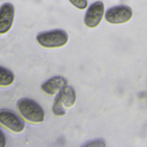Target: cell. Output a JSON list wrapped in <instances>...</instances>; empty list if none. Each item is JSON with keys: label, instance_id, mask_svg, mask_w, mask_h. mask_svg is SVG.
I'll list each match as a JSON object with an SVG mask.
<instances>
[{"label": "cell", "instance_id": "obj_13", "mask_svg": "<svg viewBox=\"0 0 147 147\" xmlns=\"http://www.w3.org/2000/svg\"><path fill=\"white\" fill-rule=\"evenodd\" d=\"M7 140L4 132L0 128V147H5L6 146Z\"/></svg>", "mask_w": 147, "mask_h": 147}, {"label": "cell", "instance_id": "obj_5", "mask_svg": "<svg viewBox=\"0 0 147 147\" xmlns=\"http://www.w3.org/2000/svg\"><path fill=\"white\" fill-rule=\"evenodd\" d=\"M105 14V4L101 1L94 2L90 5L84 17V23L90 28L96 27L101 22Z\"/></svg>", "mask_w": 147, "mask_h": 147}, {"label": "cell", "instance_id": "obj_6", "mask_svg": "<svg viewBox=\"0 0 147 147\" xmlns=\"http://www.w3.org/2000/svg\"><path fill=\"white\" fill-rule=\"evenodd\" d=\"M15 17V7L10 2L0 6V34L7 33L11 28Z\"/></svg>", "mask_w": 147, "mask_h": 147}, {"label": "cell", "instance_id": "obj_3", "mask_svg": "<svg viewBox=\"0 0 147 147\" xmlns=\"http://www.w3.org/2000/svg\"><path fill=\"white\" fill-rule=\"evenodd\" d=\"M133 16L130 7L121 5L111 7L106 11L105 17L107 22L111 24H121L128 22Z\"/></svg>", "mask_w": 147, "mask_h": 147}, {"label": "cell", "instance_id": "obj_2", "mask_svg": "<svg viewBox=\"0 0 147 147\" xmlns=\"http://www.w3.org/2000/svg\"><path fill=\"white\" fill-rule=\"evenodd\" d=\"M67 32L61 29H55L42 32L36 36L37 43L47 48H57L64 47L68 41Z\"/></svg>", "mask_w": 147, "mask_h": 147}, {"label": "cell", "instance_id": "obj_12", "mask_svg": "<svg viewBox=\"0 0 147 147\" xmlns=\"http://www.w3.org/2000/svg\"><path fill=\"white\" fill-rule=\"evenodd\" d=\"M84 146H105L106 144L102 140H94L87 142Z\"/></svg>", "mask_w": 147, "mask_h": 147}, {"label": "cell", "instance_id": "obj_9", "mask_svg": "<svg viewBox=\"0 0 147 147\" xmlns=\"http://www.w3.org/2000/svg\"><path fill=\"white\" fill-rule=\"evenodd\" d=\"M14 79V75L11 70L0 66V86H9L13 83Z\"/></svg>", "mask_w": 147, "mask_h": 147}, {"label": "cell", "instance_id": "obj_8", "mask_svg": "<svg viewBox=\"0 0 147 147\" xmlns=\"http://www.w3.org/2000/svg\"><path fill=\"white\" fill-rule=\"evenodd\" d=\"M58 94L65 107L70 108L75 105L76 99V95L72 87L67 84Z\"/></svg>", "mask_w": 147, "mask_h": 147}, {"label": "cell", "instance_id": "obj_1", "mask_svg": "<svg viewBox=\"0 0 147 147\" xmlns=\"http://www.w3.org/2000/svg\"><path fill=\"white\" fill-rule=\"evenodd\" d=\"M17 107L21 115L29 122L39 123L44 121V109L32 99L28 98L20 99L17 102Z\"/></svg>", "mask_w": 147, "mask_h": 147}, {"label": "cell", "instance_id": "obj_4", "mask_svg": "<svg viewBox=\"0 0 147 147\" xmlns=\"http://www.w3.org/2000/svg\"><path fill=\"white\" fill-rule=\"evenodd\" d=\"M0 123L9 130L14 133H21L25 127L22 118L13 111L7 109H0Z\"/></svg>", "mask_w": 147, "mask_h": 147}, {"label": "cell", "instance_id": "obj_11", "mask_svg": "<svg viewBox=\"0 0 147 147\" xmlns=\"http://www.w3.org/2000/svg\"><path fill=\"white\" fill-rule=\"evenodd\" d=\"M69 1L71 5L79 10H84L88 6L87 0H69Z\"/></svg>", "mask_w": 147, "mask_h": 147}, {"label": "cell", "instance_id": "obj_10", "mask_svg": "<svg viewBox=\"0 0 147 147\" xmlns=\"http://www.w3.org/2000/svg\"><path fill=\"white\" fill-rule=\"evenodd\" d=\"M63 103L61 101L59 95L57 93L55 97L53 106L52 112L56 116H64L66 114V111Z\"/></svg>", "mask_w": 147, "mask_h": 147}, {"label": "cell", "instance_id": "obj_7", "mask_svg": "<svg viewBox=\"0 0 147 147\" xmlns=\"http://www.w3.org/2000/svg\"><path fill=\"white\" fill-rule=\"evenodd\" d=\"M67 84L66 79L60 75L55 76L44 82L41 86L42 91L49 95H54Z\"/></svg>", "mask_w": 147, "mask_h": 147}]
</instances>
